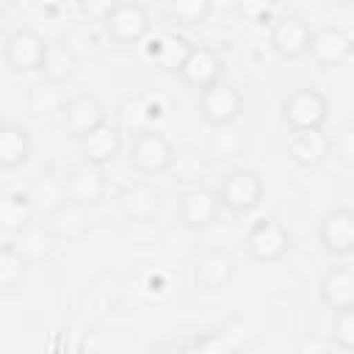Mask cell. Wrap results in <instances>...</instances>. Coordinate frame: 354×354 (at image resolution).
Listing matches in <instances>:
<instances>
[{
  "label": "cell",
  "instance_id": "1",
  "mask_svg": "<svg viewBox=\"0 0 354 354\" xmlns=\"http://www.w3.org/2000/svg\"><path fill=\"white\" fill-rule=\"evenodd\" d=\"M263 194H266V183H263L260 171H254L249 166H238V169L227 171L216 188L218 205L224 210H230L232 216L252 213L263 202Z\"/></svg>",
  "mask_w": 354,
  "mask_h": 354
},
{
  "label": "cell",
  "instance_id": "2",
  "mask_svg": "<svg viewBox=\"0 0 354 354\" xmlns=\"http://www.w3.org/2000/svg\"><path fill=\"white\" fill-rule=\"evenodd\" d=\"M100 30L105 39L116 44H138L152 30L149 8L141 3H111L105 17L100 19Z\"/></svg>",
  "mask_w": 354,
  "mask_h": 354
},
{
  "label": "cell",
  "instance_id": "3",
  "mask_svg": "<svg viewBox=\"0 0 354 354\" xmlns=\"http://www.w3.org/2000/svg\"><path fill=\"white\" fill-rule=\"evenodd\" d=\"M174 144L158 130H144V133H136L130 138V147H127V163L130 169H136L138 174L144 177H155V174H163L171 169L174 163Z\"/></svg>",
  "mask_w": 354,
  "mask_h": 354
},
{
  "label": "cell",
  "instance_id": "4",
  "mask_svg": "<svg viewBox=\"0 0 354 354\" xmlns=\"http://www.w3.org/2000/svg\"><path fill=\"white\" fill-rule=\"evenodd\" d=\"M279 113H282V122L293 133L318 130L329 119V100L318 88H296L282 100Z\"/></svg>",
  "mask_w": 354,
  "mask_h": 354
},
{
  "label": "cell",
  "instance_id": "5",
  "mask_svg": "<svg viewBox=\"0 0 354 354\" xmlns=\"http://www.w3.org/2000/svg\"><path fill=\"white\" fill-rule=\"evenodd\" d=\"M290 246H293V238L288 227L274 216L254 221L246 232V254L254 263H277L290 252Z\"/></svg>",
  "mask_w": 354,
  "mask_h": 354
},
{
  "label": "cell",
  "instance_id": "6",
  "mask_svg": "<svg viewBox=\"0 0 354 354\" xmlns=\"http://www.w3.org/2000/svg\"><path fill=\"white\" fill-rule=\"evenodd\" d=\"M199 113L202 119L216 127V124H235L238 116L243 113V94L235 83L218 80L199 91Z\"/></svg>",
  "mask_w": 354,
  "mask_h": 354
},
{
  "label": "cell",
  "instance_id": "7",
  "mask_svg": "<svg viewBox=\"0 0 354 354\" xmlns=\"http://www.w3.org/2000/svg\"><path fill=\"white\" fill-rule=\"evenodd\" d=\"M47 39L36 30V28H17L3 47V61L11 72H39L44 53H47Z\"/></svg>",
  "mask_w": 354,
  "mask_h": 354
},
{
  "label": "cell",
  "instance_id": "8",
  "mask_svg": "<svg viewBox=\"0 0 354 354\" xmlns=\"http://www.w3.org/2000/svg\"><path fill=\"white\" fill-rule=\"evenodd\" d=\"M318 243L332 257H348L354 252V210L346 205L329 207L318 218Z\"/></svg>",
  "mask_w": 354,
  "mask_h": 354
},
{
  "label": "cell",
  "instance_id": "9",
  "mask_svg": "<svg viewBox=\"0 0 354 354\" xmlns=\"http://www.w3.org/2000/svg\"><path fill=\"white\" fill-rule=\"evenodd\" d=\"M310 36H313V28L304 17L299 14H282V17H274L271 22V30H268V41H271V50L288 61H296L301 55H307V47H310Z\"/></svg>",
  "mask_w": 354,
  "mask_h": 354
},
{
  "label": "cell",
  "instance_id": "10",
  "mask_svg": "<svg viewBox=\"0 0 354 354\" xmlns=\"http://www.w3.org/2000/svg\"><path fill=\"white\" fill-rule=\"evenodd\" d=\"M218 196L216 188L207 185H188L177 196V213L185 230H207L218 218Z\"/></svg>",
  "mask_w": 354,
  "mask_h": 354
},
{
  "label": "cell",
  "instance_id": "11",
  "mask_svg": "<svg viewBox=\"0 0 354 354\" xmlns=\"http://www.w3.org/2000/svg\"><path fill=\"white\" fill-rule=\"evenodd\" d=\"M180 77L185 86L205 91L207 86L224 80V58L216 47L207 44H194L185 55V61L180 64Z\"/></svg>",
  "mask_w": 354,
  "mask_h": 354
},
{
  "label": "cell",
  "instance_id": "12",
  "mask_svg": "<svg viewBox=\"0 0 354 354\" xmlns=\"http://www.w3.org/2000/svg\"><path fill=\"white\" fill-rule=\"evenodd\" d=\"M351 50H354V41H351L348 30H343L340 25H324V28L313 30L307 55L315 61V66L332 69V66L346 64L351 58Z\"/></svg>",
  "mask_w": 354,
  "mask_h": 354
},
{
  "label": "cell",
  "instance_id": "13",
  "mask_svg": "<svg viewBox=\"0 0 354 354\" xmlns=\"http://www.w3.org/2000/svg\"><path fill=\"white\" fill-rule=\"evenodd\" d=\"M163 116V102L160 97H152L149 91H136V94H127L119 105V119H116V127L119 133H144V130H152Z\"/></svg>",
  "mask_w": 354,
  "mask_h": 354
},
{
  "label": "cell",
  "instance_id": "14",
  "mask_svg": "<svg viewBox=\"0 0 354 354\" xmlns=\"http://www.w3.org/2000/svg\"><path fill=\"white\" fill-rule=\"evenodd\" d=\"M108 194V183L102 169L88 166V163H77L75 169H69L64 174V196L66 202H75L80 207H94L105 199Z\"/></svg>",
  "mask_w": 354,
  "mask_h": 354
},
{
  "label": "cell",
  "instance_id": "15",
  "mask_svg": "<svg viewBox=\"0 0 354 354\" xmlns=\"http://www.w3.org/2000/svg\"><path fill=\"white\" fill-rule=\"evenodd\" d=\"M61 122L66 127L69 136L75 138H83L86 133H91L94 127H100L105 119V105L100 102L97 94L91 91H80L75 97H66L64 102V111H61Z\"/></svg>",
  "mask_w": 354,
  "mask_h": 354
},
{
  "label": "cell",
  "instance_id": "16",
  "mask_svg": "<svg viewBox=\"0 0 354 354\" xmlns=\"http://www.w3.org/2000/svg\"><path fill=\"white\" fill-rule=\"evenodd\" d=\"M163 205V194L155 183L138 180L122 188L119 194V210L127 221H155Z\"/></svg>",
  "mask_w": 354,
  "mask_h": 354
},
{
  "label": "cell",
  "instance_id": "17",
  "mask_svg": "<svg viewBox=\"0 0 354 354\" xmlns=\"http://www.w3.org/2000/svg\"><path fill=\"white\" fill-rule=\"evenodd\" d=\"M77 144H80L83 163L102 169V166H108V163H113L119 158V152H122V133H119L116 124L102 122L100 127H94L83 138H77Z\"/></svg>",
  "mask_w": 354,
  "mask_h": 354
},
{
  "label": "cell",
  "instance_id": "18",
  "mask_svg": "<svg viewBox=\"0 0 354 354\" xmlns=\"http://www.w3.org/2000/svg\"><path fill=\"white\" fill-rule=\"evenodd\" d=\"M235 277V257L227 249L205 252L194 266V285L205 293L224 290Z\"/></svg>",
  "mask_w": 354,
  "mask_h": 354
},
{
  "label": "cell",
  "instance_id": "19",
  "mask_svg": "<svg viewBox=\"0 0 354 354\" xmlns=\"http://www.w3.org/2000/svg\"><path fill=\"white\" fill-rule=\"evenodd\" d=\"M335 144H332V136L318 127V130H299L290 136L288 141V158L301 166V169H315L321 166L329 155H332Z\"/></svg>",
  "mask_w": 354,
  "mask_h": 354
},
{
  "label": "cell",
  "instance_id": "20",
  "mask_svg": "<svg viewBox=\"0 0 354 354\" xmlns=\"http://www.w3.org/2000/svg\"><path fill=\"white\" fill-rule=\"evenodd\" d=\"M249 138L238 124H216L205 138V158L210 163H232L246 155Z\"/></svg>",
  "mask_w": 354,
  "mask_h": 354
},
{
  "label": "cell",
  "instance_id": "21",
  "mask_svg": "<svg viewBox=\"0 0 354 354\" xmlns=\"http://www.w3.org/2000/svg\"><path fill=\"white\" fill-rule=\"evenodd\" d=\"M44 224L55 241H66V243L83 241L88 235V207H80L75 202H61L55 210L44 216Z\"/></svg>",
  "mask_w": 354,
  "mask_h": 354
},
{
  "label": "cell",
  "instance_id": "22",
  "mask_svg": "<svg viewBox=\"0 0 354 354\" xmlns=\"http://www.w3.org/2000/svg\"><path fill=\"white\" fill-rule=\"evenodd\" d=\"M14 249H17V254L28 263V266H39V263H44L50 254H53V249H55V238H53V232L47 230V224L44 221H30V224H25L19 232H14V243H11Z\"/></svg>",
  "mask_w": 354,
  "mask_h": 354
},
{
  "label": "cell",
  "instance_id": "23",
  "mask_svg": "<svg viewBox=\"0 0 354 354\" xmlns=\"http://www.w3.org/2000/svg\"><path fill=\"white\" fill-rule=\"evenodd\" d=\"M191 47L194 44L188 39L177 36V33H155V36L147 39L144 55L155 66H160L163 72H180V64L185 61V55H188Z\"/></svg>",
  "mask_w": 354,
  "mask_h": 354
},
{
  "label": "cell",
  "instance_id": "24",
  "mask_svg": "<svg viewBox=\"0 0 354 354\" xmlns=\"http://www.w3.org/2000/svg\"><path fill=\"white\" fill-rule=\"evenodd\" d=\"M321 301L329 310H348L354 307V271L351 266H335L321 279Z\"/></svg>",
  "mask_w": 354,
  "mask_h": 354
},
{
  "label": "cell",
  "instance_id": "25",
  "mask_svg": "<svg viewBox=\"0 0 354 354\" xmlns=\"http://www.w3.org/2000/svg\"><path fill=\"white\" fill-rule=\"evenodd\" d=\"M64 102H66V94H64V86H55L50 80H33L25 91V108L30 116L36 119H53L64 111Z\"/></svg>",
  "mask_w": 354,
  "mask_h": 354
},
{
  "label": "cell",
  "instance_id": "26",
  "mask_svg": "<svg viewBox=\"0 0 354 354\" xmlns=\"http://www.w3.org/2000/svg\"><path fill=\"white\" fill-rule=\"evenodd\" d=\"M77 69H80V61L75 58V53L64 41H50L47 53H44V61L39 66V77L50 80L55 86H66L77 75Z\"/></svg>",
  "mask_w": 354,
  "mask_h": 354
},
{
  "label": "cell",
  "instance_id": "27",
  "mask_svg": "<svg viewBox=\"0 0 354 354\" xmlns=\"http://www.w3.org/2000/svg\"><path fill=\"white\" fill-rule=\"evenodd\" d=\"M30 152H33V141L28 127L17 122H6L0 127V169H19L22 163H28Z\"/></svg>",
  "mask_w": 354,
  "mask_h": 354
},
{
  "label": "cell",
  "instance_id": "28",
  "mask_svg": "<svg viewBox=\"0 0 354 354\" xmlns=\"http://www.w3.org/2000/svg\"><path fill=\"white\" fill-rule=\"evenodd\" d=\"M102 30H100V25L97 22H88V19H83V22H75L66 33H64V44L75 53V58L77 61H83V58H91V55H97L100 53V47H102Z\"/></svg>",
  "mask_w": 354,
  "mask_h": 354
},
{
  "label": "cell",
  "instance_id": "29",
  "mask_svg": "<svg viewBox=\"0 0 354 354\" xmlns=\"http://www.w3.org/2000/svg\"><path fill=\"white\" fill-rule=\"evenodd\" d=\"M28 196H30L33 210H44V216H47V213L55 210L61 202H66V196H64V177H58V174H53V171H41V174L30 183Z\"/></svg>",
  "mask_w": 354,
  "mask_h": 354
},
{
  "label": "cell",
  "instance_id": "30",
  "mask_svg": "<svg viewBox=\"0 0 354 354\" xmlns=\"http://www.w3.org/2000/svg\"><path fill=\"white\" fill-rule=\"evenodd\" d=\"M36 216L28 191H11L0 196V227L8 232H19L25 224H30Z\"/></svg>",
  "mask_w": 354,
  "mask_h": 354
},
{
  "label": "cell",
  "instance_id": "31",
  "mask_svg": "<svg viewBox=\"0 0 354 354\" xmlns=\"http://www.w3.org/2000/svg\"><path fill=\"white\" fill-rule=\"evenodd\" d=\"M213 11V3L210 0H171L166 6V14L171 22L183 25V28H194V25H202L207 22Z\"/></svg>",
  "mask_w": 354,
  "mask_h": 354
},
{
  "label": "cell",
  "instance_id": "32",
  "mask_svg": "<svg viewBox=\"0 0 354 354\" xmlns=\"http://www.w3.org/2000/svg\"><path fill=\"white\" fill-rule=\"evenodd\" d=\"M28 277V263L17 254L14 246L0 249V293H11L17 288H22Z\"/></svg>",
  "mask_w": 354,
  "mask_h": 354
},
{
  "label": "cell",
  "instance_id": "33",
  "mask_svg": "<svg viewBox=\"0 0 354 354\" xmlns=\"http://www.w3.org/2000/svg\"><path fill=\"white\" fill-rule=\"evenodd\" d=\"M169 171H174V177H177L180 183L199 185V177L205 174V158H202L196 149H180V152L174 155V163H171Z\"/></svg>",
  "mask_w": 354,
  "mask_h": 354
},
{
  "label": "cell",
  "instance_id": "34",
  "mask_svg": "<svg viewBox=\"0 0 354 354\" xmlns=\"http://www.w3.org/2000/svg\"><path fill=\"white\" fill-rule=\"evenodd\" d=\"M329 343L337 346L340 351H351V348H354V307H348V310H335Z\"/></svg>",
  "mask_w": 354,
  "mask_h": 354
},
{
  "label": "cell",
  "instance_id": "35",
  "mask_svg": "<svg viewBox=\"0 0 354 354\" xmlns=\"http://www.w3.org/2000/svg\"><path fill=\"white\" fill-rule=\"evenodd\" d=\"M238 14H241L246 22H252V25H268V28H271V22H274V8H271L268 3H254V0L241 3V6H238Z\"/></svg>",
  "mask_w": 354,
  "mask_h": 354
},
{
  "label": "cell",
  "instance_id": "36",
  "mask_svg": "<svg viewBox=\"0 0 354 354\" xmlns=\"http://www.w3.org/2000/svg\"><path fill=\"white\" fill-rule=\"evenodd\" d=\"M293 354H332V343H329V337H324V335L307 332V335H301L299 343L293 346Z\"/></svg>",
  "mask_w": 354,
  "mask_h": 354
},
{
  "label": "cell",
  "instance_id": "37",
  "mask_svg": "<svg viewBox=\"0 0 354 354\" xmlns=\"http://www.w3.org/2000/svg\"><path fill=\"white\" fill-rule=\"evenodd\" d=\"M3 124H6V119H3V116H0V127H3Z\"/></svg>",
  "mask_w": 354,
  "mask_h": 354
},
{
  "label": "cell",
  "instance_id": "38",
  "mask_svg": "<svg viewBox=\"0 0 354 354\" xmlns=\"http://www.w3.org/2000/svg\"><path fill=\"white\" fill-rule=\"evenodd\" d=\"M0 19H3V17H0Z\"/></svg>",
  "mask_w": 354,
  "mask_h": 354
}]
</instances>
